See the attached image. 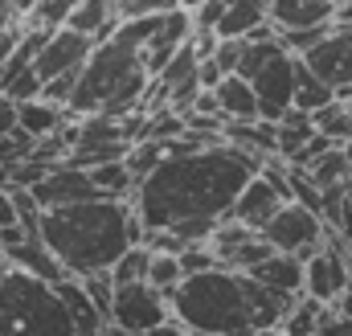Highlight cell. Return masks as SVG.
Segmentation results:
<instances>
[{
	"mask_svg": "<svg viewBox=\"0 0 352 336\" xmlns=\"http://www.w3.org/2000/svg\"><path fill=\"white\" fill-rule=\"evenodd\" d=\"M307 176H311V185L320 189V193H328V189H340V185H349L352 180V160L344 148H336V152H328L320 165L307 168Z\"/></svg>",
	"mask_w": 352,
	"mask_h": 336,
	"instance_id": "obj_25",
	"label": "cell"
},
{
	"mask_svg": "<svg viewBox=\"0 0 352 336\" xmlns=\"http://www.w3.org/2000/svg\"><path fill=\"white\" fill-rule=\"evenodd\" d=\"M254 283H263L266 291H278L287 300H303V287H307V262L295 258V254H270L258 271H250Z\"/></svg>",
	"mask_w": 352,
	"mask_h": 336,
	"instance_id": "obj_15",
	"label": "cell"
},
{
	"mask_svg": "<svg viewBox=\"0 0 352 336\" xmlns=\"http://www.w3.org/2000/svg\"><path fill=\"white\" fill-rule=\"evenodd\" d=\"M266 25H270V0H230L217 37L221 41H250Z\"/></svg>",
	"mask_w": 352,
	"mask_h": 336,
	"instance_id": "obj_18",
	"label": "cell"
},
{
	"mask_svg": "<svg viewBox=\"0 0 352 336\" xmlns=\"http://www.w3.org/2000/svg\"><path fill=\"white\" fill-rule=\"evenodd\" d=\"M25 17H29V4H21V0H0V33L25 29Z\"/></svg>",
	"mask_w": 352,
	"mask_h": 336,
	"instance_id": "obj_34",
	"label": "cell"
},
{
	"mask_svg": "<svg viewBox=\"0 0 352 336\" xmlns=\"http://www.w3.org/2000/svg\"><path fill=\"white\" fill-rule=\"evenodd\" d=\"M336 234L344 238V246H349V254H352V180H349V201H344V222H340Z\"/></svg>",
	"mask_w": 352,
	"mask_h": 336,
	"instance_id": "obj_39",
	"label": "cell"
},
{
	"mask_svg": "<svg viewBox=\"0 0 352 336\" xmlns=\"http://www.w3.org/2000/svg\"><path fill=\"white\" fill-rule=\"evenodd\" d=\"M58 295H62V304H66V312H70L74 336H107L111 333V320L94 308V300L87 295V287H82L78 279H66V283L58 287Z\"/></svg>",
	"mask_w": 352,
	"mask_h": 336,
	"instance_id": "obj_16",
	"label": "cell"
},
{
	"mask_svg": "<svg viewBox=\"0 0 352 336\" xmlns=\"http://www.w3.org/2000/svg\"><path fill=\"white\" fill-rule=\"evenodd\" d=\"M184 336H192V333H184Z\"/></svg>",
	"mask_w": 352,
	"mask_h": 336,
	"instance_id": "obj_45",
	"label": "cell"
},
{
	"mask_svg": "<svg viewBox=\"0 0 352 336\" xmlns=\"http://www.w3.org/2000/svg\"><path fill=\"white\" fill-rule=\"evenodd\" d=\"M246 45H250V41H221V45H217V54H213V62L221 66V74H226V78L242 70V58H246Z\"/></svg>",
	"mask_w": 352,
	"mask_h": 336,
	"instance_id": "obj_32",
	"label": "cell"
},
{
	"mask_svg": "<svg viewBox=\"0 0 352 336\" xmlns=\"http://www.w3.org/2000/svg\"><path fill=\"white\" fill-rule=\"evenodd\" d=\"M332 312H336V316H344V320H352V291L340 300V304H336V308H332Z\"/></svg>",
	"mask_w": 352,
	"mask_h": 336,
	"instance_id": "obj_40",
	"label": "cell"
},
{
	"mask_svg": "<svg viewBox=\"0 0 352 336\" xmlns=\"http://www.w3.org/2000/svg\"><path fill=\"white\" fill-rule=\"evenodd\" d=\"M349 246L340 234H328V246L320 254L307 258V287L303 295L324 304V308H336L344 295L352 291V271H349Z\"/></svg>",
	"mask_w": 352,
	"mask_h": 336,
	"instance_id": "obj_7",
	"label": "cell"
},
{
	"mask_svg": "<svg viewBox=\"0 0 352 336\" xmlns=\"http://www.w3.org/2000/svg\"><path fill=\"white\" fill-rule=\"evenodd\" d=\"M258 336H283V333H258Z\"/></svg>",
	"mask_w": 352,
	"mask_h": 336,
	"instance_id": "obj_43",
	"label": "cell"
},
{
	"mask_svg": "<svg viewBox=\"0 0 352 336\" xmlns=\"http://www.w3.org/2000/svg\"><path fill=\"white\" fill-rule=\"evenodd\" d=\"M258 234L254 230H246L242 222H234V218H226L221 226H217V234H213V242H209V251L217 254V262H221V271H238V258L250 251V242H254Z\"/></svg>",
	"mask_w": 352,
	"mask_h": 336,
	"instance_id": "obj_19",
	"label": "cell"
},
{
	"mask_svg": "<svg viewBox=\"0 0 352 336\" xmlns=\"http://www.w3.org/2000/svg\"><path fill=\"white\" fill-rule=\"evenodd\" d=\"M37 205L50 213V209H70V205H87V201H98V189L90 180V172L74 165H58L50 168V176L33 189Z\"/></svg>",
	"mask_w": 352,
	"mask_h": 336,
	"instance_id": "obj_12",
	"label": "cell"
},
{
	"mask_svg": "<svg viewBox=\"0 0 352 336\" xmlns=\"http://www.w3.org/2000/svg\"><path fill=\"white\" fill-rule=\"evenodd\" d=\"M320 336H352V320H344V316H328V324L320 328Z\"/></svg>",
	"mask_w": 352,
	"mask_h": 336,
	"instance_id": "obj_38",
	"label": "cell"
},
{
	"mask_svg": "<svg viewBox=\"0 0 352 336\" xmlns=\"http://www.w3.org/2000/svg\"><path fill=\"white\" fill-rule=\"evenodd\" d=\"M340 4L336 0H270V25L274 33H307L336 25Z\"/></svg>",
	"mask_w": 352,
	"mask_h": 336,
	"instance_id": "obj_13",
	"label": "cell"
},
{
	"mask_svg": "<svg viewBox=\"0 0 352 336\" xmlns=\"http://www.w3.org/2000/svg\"><path fill=\"white\" fill-rule=\"evenodd\" d=\"M148 271H152V251L148 246H135L119 258V266L111 271V283L115 287H135V283H148Z\"/></svg>",
	"mask_w": 352,
	"mask_h": 336,
	"instance_id": "obj_27",
	"label": "cell"
},
{
	"mask_svg": "<svg viewBox=\"0 0 352 336\" xmlns=\"http://www.w3.org/2000/svg\"><path fill=\"white\" fill-rule=\"evenodd\" d=\"M144 246H148L152 254H176V258L188 251V246H184V242L173 234V230H156V234H148V238H144Z\"/></svg>",
	"mask_w": 352,
	"mask_h": 336,
	"instance_id": "obj_33",
	"label": "cell"
},
{
	"mask_svg": "<svg viewBox=\"0 0 352 336\" xmlns=\"http://www.w3.org/2000/svg\"><path fill=\"white\" fill-rule=\"evenodd\" d=\"M0 336H74L58 287L8 266L0 287Z\"/></svg>",
	"mask_w": 352,
	"mask_h": 336,
	"instance_id": "obj_4",
	"label": "cell"
},
{
	"mask_svg": "<svg viewBox=\"0 0 352 336\" xmlns=\"http://www.w3.org/2000/svg\"><path fill=\"white\" fill-rule=\"evenodd\" d=\"M4 238V262L12 266V271H21V275H29V279H41V283H50V287H62L70 275H66V266L50 254V246L41 242V234H25L21 226L16 230H4L0 234Z\"/></svg>",
	"mask_w": 352,
	"mask_h": 336,
	"instance_id": "obj_8",
	"label": "cell"
},
{
	"mask_svg": "<svg viewBox=\"0 0 352 336\" xmlns=\"http://www.w3.org/2000/svg\"><path fill=\"white\" fill-rule=\"evenodd\" d=\"M311 123H316V132L320 136H328L336 148H352V103H332V107H324L320 115H311Z\"/></svg>",
	"mask_w": 352,
	"mask_h": 336,
	"instance_id": "obj_23",
	"label": "cell"
},
{
	"mask_svg": "<svg viewBox=\"0 0 352 336\" xmlns=\"http://www.w3.org/2000/svg\"><path fill=\"white\" fill-rule=\"evenodd\" d=\"M180 266H184V275L192 279V275H209V271H217L221 262H217V254L209 251V246H188V251L180 254Z\"/></svg>",
	"mask_w": 352,
	"mask_h": 336,
	"instance_id": "obj_31",
	"label": "cell"
},
{
	"mask_svg": "<svg viewBox=\"0 0 352 336\" xmlns=\"http://www.w3.org/2000/svg\"><path fill=\"white\" fill-rule=\"evenodd\" d=\"M349 160H352V148H349Z\"/></svg>",
	"mask_w": 352,
	"mask_h": 336,
	"instance_id": "obj_44",
	"label": "cell"
},
{
	"mask_svg": "<svg viewBox=\"0 0 352 336\" xmlns=\"http://www.w3.org/2000/svg\"><path fill=\"white\" fill-rule=\"evenodd\" d=\"M16 226H21L16 201H12V193H8V189H0V234H4V230H16Z\"/></svg>",
	"mask_w": 352,
	"mask_h": 336,
	"instance_id": "obj_35",
	"label": "cell"
},
{
	"mask_svg": "<svg viewBox=\"0 0 352 336\" xmlns=\"http://www.w3.org/2000/svg\"><path fill=\"white\" fill-rule=\"evenodd\" d=\"M328 316H332V308H324V304H316V300L303 295L291 308V316L283 324V336H320V328L328 324Z\"/></svg>",
	"mask_w": 352,
	"mask_h": 336,
	"instance_id": "obj_24",
	"label": "cell"
},
{
	"mask_svg": "<svg viewBox=\"0 0 352 336\" xmlns=\"http://www.w3.org/2000/svg\"><path fill=\"white\" fill-rule=\"evenodd\" d=\"M303 66H307L324 86H332L336 94L349 90L352 86V29H340V25H336V29L328 33V41L316 45V50L303 58Z\"/></svg>",
	"mask_w": 352,
	"mask_h": 336,
	"instance_id": "obj_11",
	"label": "cell"
},
{
	"mask_svg": "<svg viewBox=\"0 0 352 336\" xmlns=\"http://www.w3.org/2000/svg\"><path fill=\"white\" fill-rule=\"evenodd\" d=\"M90 54H94V41L82 37V33H74V29H62V33H54L50 41H45V54L37 58V78L41 83H58V78H70V74H82L90 62Z\"/></svg>",
	"mask_w": 352,
	"mask_h": 336,
	"instance_id": "obj_10",
	"label": "cell"
},
{
	"mask_svg": "<svg viewBox=\"0 0 352 336\" xmlns=\"http://www.w3.org/2000/svg\"><path fill=\"white\" fill-rule=\"evenodd\" d=\"M74 0H37L29 4V17H25V29H37V33H62L74 17Z\"/></svg>",
	"mask_w": 352,
	"mask_h": 336,
	"instance_id": "obj_22",
	"label": "cell"
},
{
	"mask_svg": "<svg viewBox=\"0 0 352 336\" xmlns=\"http://www.w3.org/2000/svg\"><path fill=\"white\" fill-rule=\"evenodd\" d=\"M213 98H217V111H221L226 123H258L263 119L258 94H254V86L246 83L242 74H230L226 83L213 90Z\"/></svg>",
	"mask_w": 352,
	"mask_h": 336,
	"instance_id": "obj_17",
	"label": "cell"
},
{
	"mask_svg": "<svg viewBox=\"0 0 352 336\" xmlns=\"http://www.w3.org/2000/svg\"><path fill=\"white\" fill-rule=\"evenodd\" d=\"M21 37H25V29H8V33H0V70L12 62V54H16Z\"/></svg>",
	"mask_w": 352,
	"mask_h": 336,
	"instance_id": "obj_36",
	"label": "cell"
},
{
	"mask_svg": "<svg viewBox=\"0 0 352 336\" xmlns=\"http://www.w3.org/2000/svg\"><path fill=\"white\" fill-rule=\"evenodd\" d=\"M226 8H230V0H201V4H192V8H188V12H192V29L217 37V29H221V21H226Z\"/></svg>",
	"mask_w": 352,
	"mask_h": 336,
	"instance_id": "obj_29",
	"label": "cell"
},
{
	"mask_svg": "<svg viewBox=\"0 0 352 336\" xmlns=\"http://www.w3.org/2000/svg\"><path fill=\"white\" fill-rule=\"evenodd\" d=\"M283 205H287V201H283V197L266 185L263 176H254V180L246 185V193L238 197V205H234V213H230V218H234V222H242L246 230L263 234L266 226L283 213Z\"/></svg>",
	"mask_w": 352,
	"mask_h": 336,
	"instance_id": "obj_14",
	"label": "cell"
},
{
	"mask_svg": "<svg viewBox=\"0 0 352 336\" xmlns=\"http://www.w3.org/2000/svg\"><path fill=\"white\" fill-rule=\"evenodd\" d=\"M148 230L135 218L131 201H87L70 209H50L41 218V242L66 266L70 279H94L111 275L119 258L144 246Z\"/></svg>",
	"mask_w": 352,
	"mask_h": 336,
	"instance_id": "obj_3",
	"label": "cell"
},
{
	"mask_svg": "<svg viewBox=\"0 0 352 336\" xmlns=\"http://www.w3.org/2000/svg\"><path fill=\"white\" fill-rule=\"evenodd\" d=\"M0 262H4V238H0Z\"/></svg>",
	"mask_w": 352,
	"mask_h": 336,
	"instance_id": "obj_41",
	"label": "cell"
},
{
	"mask_svg": "<svg viewBox=\"0 0 352 336\" xmlns=\"http://www.w3.org/2000/svg\"><path fill=\"white\" fill-rule=\"evenodd\" d=\"M173 324V304L168 295H160L148 283L135 287H119L115 295V312H111V328H119L123 336H152L156 328Z\"/></svg>",
	"mask_w": 352,
	"mask_h": 336,
	"instance_id": "obj_6",
	"label": "cell"
},
{
	"mask_svg": "<svg viewBox=\"0 0 352 336\" xmlns=\"http://www.w3.org/2000/svg\"><path fill=\"white\" fill-rule=\"evenodd\" d=\"M16 132V103L0 94V136H12Z\"/></svg>",
	"mask_w": 352,
	"mask_h": 336,
	"instance_id": "obj_37",
	"label": "cell"
},
{
	"mask_svg": "<svg viewBox=\"0 0 352 336\" xmlns=\"http://www.w3.org/2000/svg\"><path fill=\"white\" fill-rule=\"evenodd\" d=\"M164 160H168V148H164L160 140H140V144H131V152H127V160H123V165H127V172L144 185L152 172H160Z\"/></svg>",
	"mask_w": 352,
	"mask_h": 336,
	"instance_id": "obj_26",
	"label": "cell"
},
{
	"mask_svg": "<svg viewBox=\"0 0 352 336\" xmlns=\"http://www.w3.org/2000/svg\"><path fill=\"white\" fill-rule=\"evenodd\" d=\"M258 172L263 160H254L250 152L234 144H213L205 152L164 160L160 172H152L135 189L131 209L148 234L176 230L184 222H226Z\"/></svg>",
	"mask_w": 352,
	"mask_h": 336,
	"instance_id": "obj_1",
	"label": "cell"
},
{
	"mask_svg": "<svg viewBox=\"0 0 352 336\" xmlns=\"http://www.w3.org/2000/svg\"><path fill=\"white\" fill-rule=\"evenodd\" d=\"M107 336H123V333H119V328H111V333H107Z\"/></svg>",
	"mask_w": 352,
	"mask_h": 336,
	"instance_id": "obj_42",
	"label": "cell"
},
{
	"mask_svg": "<svg viewBox=\"0 0 352 336\" xmlns=\"http://www.w3.org/2000/svg\"><path fill=\"white\" fill-rule=\"evenodd\" d=\"M328 226H324V218L320 213H311V209H303V205H283V213L270 222L263 230V238L270 242V251L274 254H295V258H311V254H320L328 246Z\"/></svg>",
	"mask_w": 352,
	"mask_h": 336,
	"instance_id": "obj_5",
	"label": "cell"
},
{
	"mask_svg": "<svg viewBox=\"0 0 352 336\" xmlns=\"http://www.w3.org/2000/svg\"><path fill=\"white\" fill-rule=\"evenodd\" d=\"M332 103H336V90L320 83V78L303 66V58H299V70H295V111H303V115H320V111L332 107Z\"/></svg>",
	"mask_w": 352,
	"mask_h": 336,
	"instance_id": "obj_20",
	"label": "cell"
},
{
	"mask_svg": "<svg viewBox=\"0 0 352 336\" xmlns=\"http://www.w3.org/2000/svg\"><path fill=\"white\" fill-rule=\"evenodd\" d=\"M168 304H173V320L192 336H258L283 333L299 300L266 291L250 275L217 266L209 275L184 279L168 295Z\"/></svg>",
	"mask_w": 352,
	"mask_h": 336,
	"instance_id": "obj_2",
	"label": "cell"
},
{
	"mask_svg": "<svg viewBox=\"0 0 352 336\" xmlns=\"http://www.w3.org/2000/svg\"><path fill=\"white\" fill-rule=\"evenodd\" d=\"M295 70H299V58L295 54H278L263 74L254 78V94H258V111H263V123H283L291 111H295Z\"/></svg>",
	"mask_w": 352,
	"mask_h": 336,
	"instance_id": "obj_9",
	"label": "cell"
},
{
	"mask_svg": "<svg viewBox=\"0 0 352 336\" xmlns=\"http://www.w3.org/2000/svg\"><path fill=\"white\" fill-rule=\"evenodd\" d=\"M316 140V123H311V115H303V111H291L283 123H278V160H295L307 144Z\"/></svg>",
	"mask_w": 352,
	"mask_h": 336,
	"instance_id": "obj_21",
	"label": "cell"
},
{
	"mask_svg": "<svg viewBox=\"0 0 352 336\" xmlns=\"http://www.w3.org/2000/svg\"><path fill=\"white\" fill-rule=\"evenodd\" d=\"M184 266L176 254H152V271H148V287H156L160 295H173L176 287L184 283Z\"/></svg>",
	"mask_w": 352,
	"mask_h": 336,
	"instance_id": "obj_28",
	"label": "cell"
},
{
	"mask_svg": "<svg viewBox=\"0 0 352 336\" xmlns=\"http://www.w3.org/2000/svg\"><path fill=\"white\" fill-rule=\"evenodd\" d=\"M82 287H87V295L94 300V308L111 320V312H115V295H119V287L111 283V275H94V279H82Z\"/></svg>",
	"mask_w": 352,
	"mask_h": 336,
	"instance_id": "obj_30",
	"label": "cell"
}]
</instances>
